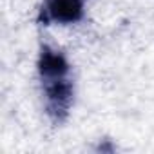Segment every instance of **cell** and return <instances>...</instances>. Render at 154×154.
I'll return each instance as SVG.
<instances>
[{
    "label": "cell",
    "instance_id": "cell-1",
    "mask_svg": "<svg viewBox=\"0 0 154 154\" xmlns=\"http://www.w3.org/2000/svg\"><path fill=\"white\" fill-rule=\"evenodd\" d=\"M44 96H45V112L54 123H63L69 116V111L72 107V94L74 87L69 76L56 80H45L42 82Z\"/></svg>",
    "mask_w": 154,
    "mask_h": 154
},
{
    "label": "cell",
    "instance_id": "cell-2",
    "mask_svg": "<svg viewBox=\"0 0 154 154\" xmlns=\"http://www.w3.org/2000/svg\"><path fill=\"white\" fill-rule=\"evenodd\" d=\"M84 18V0H44L38 22L40 24H76Z\"/></svg>",
    "mask_w": 154,
    "mask_h": 154
},
{
    "label": "cell",
    "instance_id": "cell-3",
    "mask_svg": "<svg viewBox=\"0 0 154 154\" xmlns=\"http://www.w3.org/2000/svg\"><path fill=\"white\" fill-rule=\"evenodd\" d=\"M69 71H71L69 62L60 51L51 49L49 45H42L38 58V74L42 82L65 78V76H69Z\"/></svg>",
    "mask_w": 154,
    "mask_h": 154
}]
</instances>
